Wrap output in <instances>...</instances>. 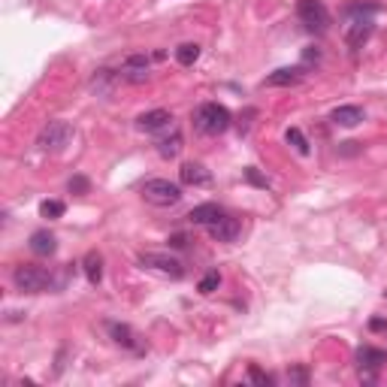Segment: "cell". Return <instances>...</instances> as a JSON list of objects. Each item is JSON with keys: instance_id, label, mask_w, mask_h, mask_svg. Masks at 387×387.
Here are the masks:
<instances>
[{"instance_id": "1", "label": "cell", "mask_w": 387, "mask_h": 387, "mask_svg": "<svg viewBox=\"0 0 387 387\" xmlns=\"http://www.w3.org/2000/svg\"><path fill=\"white\" fill-rule=\"evenodd\" d=\"M230 124H233L230 109L221 106V103H203L194 112V128L200 130L203 137H218V133H224Z\"/></svg>"}, {"instance_id": "2", "label": "cell", "mask_w": 387, "mask_h": 387, "mask_svg": "<svg viewBox=\"0 0 387 387\" xmlns=\"http://www.w3.org/2000/svg\"><path fill=\"white\" fill-rule=\"evenodd\" d=\"M142 197H146V203H152V206L167 209V206H176L181 200V188L170 179H148L146 185H142Z\"/></svg>"}, {"instance_id": "3", "label": "cell", "mask_w": 387, "mask_h": 387, "mask_svg": "<svg viewBox=\"0 0 387 387\" xmlns=\"http://www.w3.org/2000/svg\"><path fill=\"white\" fill-rule=\"evenodd\" d=\"M297 19L306 25L312 34H324L330 28V12L321 0H297Z\"/></svg>"}, {"instance_id": "4", "label": "cell", "mask_w": 387, "mask_h": 387, "mask_svg": "<svg viewBox=\"0 0 387 387\" xmlns=\"http://www.w3.org/2000/svg\"><path fill=\"white\" fill-rule=\"evenodd\" d=\"M12 281L21 294H39V290L52 288V275L46 270H39V266H19L12 272Z\"/></svg>"}, {"instance_id": "5", "label": "cell", "mask_w": 387, "mask_h": 387, "mask_svg": "<svg viewBox=\"0 0 387 387\" xmlns=\"http://www.w3.org/2000/svg\"><path fill=\"white\" fill-rule=\"evenodd\" d=\"M139 264L146 266V270H155L161 275H170V279H181L185 275V266H181L179 257L172 255H163V251H146V255H139Z\"/></svg>"}, {"instance_id": "6", "label": "cell", "mask_w": 387, "mask_h": 387, "mask_svg": "<svg viewBox=\"0 0 387 387\" xmlns=\"http://www.w3.org/2000/svg\"><path fill=\"white\" fill-rule=\"evenodd\" d=\"M70 139H73V128H70L67 121H49L43 128V133H39L37 146L43 148V152H61Z\"/></svg>"}, {"instance_id": "7", "label": "cell", "mask_w": 387, "mask_h": 387, "mask_svg": "<svg viewBox=\"0 0 387 387\" xmlns=\"http://www.w3.org/2000/svg\"><path fill=\"white\" fill-rule=\"evenodd\" d=\"M124 79L128 85H146L148 82V58L146 54H130V58H124L121 64V73H118Z\"/></svg>"}, {"instance_id": "8", "label": "cell", "mask_w": 387, "mask_h": 387, "mask_svg": "<svg viewBox=\"0 0 387 387\" xmlns=\"http://www.w3.org/2000/svg\"><path fill=\"white\" fill-rule=\"evenodd\" d=\"M357 363L363 369V378H366V381H375V373L387 363V351L373 348V345H363V348L357 351Z\"/></svg>"}, {"instance_id": "9", "label": "cell", "mask_w": 387, "mask_h": 387, "mask_svg": "<svg viewBox=\"0 0 387 387\" xmlns=\"http://www.w3.org/2000/svg\"><path fill=\"white\" fill-rule=\"evenodd\" d=\"M239 230H242L239 218H230V215H221L218 221L209 224V236L215 242H233L236 236H239Z\"/></svg>"}, {"instance_id": "10", "label": "cell", "mask_w": 387, "mask_h": 387, "mask_svg": "<svg viewBox=\"0 0 387 387\" xmlns=\"http://www.w3.org/2000/svg\"><path fill=\"white\" fill-rule=\"evenodd\" d=\"M109 336L115 339V345H121L128 351H137V354L146 351V345L139 342V336L133 333V327H128V324H109Z\"/></svg>"}, {"instance_id": "11", "label": "cell", "mask_w": 387, "mask_h": 387, "mask_svg": "<svg viewBox=\"0 0 387 387\" xmlns=\"http://www.w3.org/2000/svg\"><path fill=\"white\" fill-rule=\"evenodd\" d=\"M299 82H303V67H281L264 79V85H270V88H290Z\"/></svg>"}, {"instance_id": "12", "label": "cell", "mask_w": 387, "mask_h": 387, "mask_svg": "<svg viewBox=\"0 0 387 387\" xmlns=\"http://www.w3.org/2000/svg\"><path fill=\"white\" fill-rule=\"evenodd\" d=\"M170 121H172L170 109H152V112H142V115L137 118V128L146 130V133H155V130L170 128Z\"/></svg>"}, {"instance_id": "13", "label": "cell", "mask_w": 387, "mask_h": 387, "mask_svg": "<svg viewBox=\"0 0 387 387\" xmlns=\"http://www.w3.org/2000/svg\"><path fill=\"white\" fill-rule=\"evenodd\" d=\"M179 176H181V181H185V185H194V188H203V185H209L212 181V172L203 167V163H185V167L179 170Z\"/></svg>"}, {"instance_id": "14", "label": "cell", "mask_w": 387, "mask_h": 387, "mask_svg": "<svg viewBox=\"0 0 387 387\" xmlns=\"http://www.w3.org/2000/svg\"><path fill=\"white\" fill-rule=\"evenodd\" d=\"M369 34H373V19H354L351 25H348V34H345V39H348L351 49H360V46L369 39Z\"/></svg>"}, {"instance_id": "15", "label": "cell", "mask_w": 387, "mask_h": 387, "mask_svg": "<svg viewBox=\"0 0 387 387\" xmlns=\"http://www.w3.org/2000/svg\"><path fill=\"white\" fill-rule=\"evenodd\" d=\"M30 251L39 257H52L54 251H58V239H54V233L49 230H37L34 236H30Z\"/></svg>"}, {"instance_id": "16", "label": "cell", "mask_w": 387, "mask_h": 387, "mask_svg": "<svg viewBox=\"0 0 387 387\" xmlns=\"http://www.w3.org/2000/svg\"><path fill=\"white\" fill-rule=\"evenodd\" d=\"M224 212H221V206H215V203H200V206H194L191 212H188V221L191 224H203V227H209L212 221H218Z\"/></svg>"}, {"instance_id": "17", "label": "cell", "mask_w": 387, "mask_h": 387, "mask_svg": "<svg viewBox=\"0 0 387 387\" xmlns=\"http://www.w3.org/2000/svg\"><path fill=\"white\" fill-rule=\"evenodd\" d=\"M330 121H333L336 128H357L363 121V109L360 106H339V109H333Z\"/></svg>"}, {"instance_id": "18", "label": "cell", "mask_w": 387, "mask_h": 387, "mask_svg": "<svg viewBox=\"0 0 387 387\" xmlns=\"http://www.w3.org/2000/svg\"><path fill=\"white\" fill-rule=\"evenodd\" d=\"M82 270H85V279H88L91 284L103 281V257H100V251H88V255H85Z\"/></svg>"}, {"instance_id": "19", "label": "cell", "mask_w": 387, "mask_h": 387, "mask_svg": "<svg viewBox=\"0 0 387 387\" xmlns=\"http://www.w3.org/2000/svg\"><path fill=\"white\" fill-rule=\"evenodd\" d=\"M179 152H181V133L179 130H172L167 139L157 142V155L161 157H176Z\"/></svg>"}, {"instance_id": "20", "label": "cell", "mask_w": 387, "mask_h": 387, "mask_svg": "<svg viewBox=\"0 0 387 387\" xmlns=\"http://www.w3.org/2000/svg\"><path fill=\"white\" fill-rule=\"evenodd\" d=\"M197 58H200V46H197V43H181L176 49V61L181 67H194Z\"/></svg>"}, {"instance_id": "21", "label": "cell", "mask_w": 387, "mask_h": 387, "mask_svg": "<svg viewBox=\"0 0 387 387\" xmlns=\"http://www.w3.org/2000/svg\"><path fill=\"white\" fill-rule=\"evenodd\" d=\"M284 139H288V146H294L299 155H309V139L303 137V130H299V128H288Z\"/></svg>"}, {"instance_id": "22", "label": "cell", "mask_w": 387, "mask_h": 387, "mask_svg": "<svg viewBox=\"0 0 387 387\" xmlns=\"http://www.w3.org/2000/svg\"><path fill=\"white\" fill-rule=\"evenodd\" d=\"M64 212H67V206H64V203H61V200H43V203H39V215H43V218H61V215H64Z\"/></svg>"}, {"instance_id": "23", "label": "cell", "mask_w": 387, "mask_h": 387, "mask_svg": "<svg viewBox=\"0 0 387 387\" xmlns=\"http://www.w3.org/2000/svg\"><path fill=\"white\" fill-rule=\"evenodd\" d=\"M218 284H221V275L218 272H206L200 279V284H197V290H200V294H212V290H218Z\"/></svg>"}, {"instance_id": "24", "label": "cell", "mask_w": 387, "mask_h": 387, "mask_svg": "<svg viewBox=\"0 0 387 387\" xmlns=\"http://www.w3.org/2000/svg\"><path fill=\"white\" fill-rule=\"evenodd\" d=\"M67 188H70V194H88L91 191V181L85 179V176H73Z\"/></svg>"}, {"instance_id": "25", "label": "cell", "mask_w": 387, "mask_h": 387, "mask_svg": "<svg viewBox=\"0 0 387 387\" xmlns=\"http://www.w3.org/2000/svg\"><path fill=\"white\" fill-rule=\"evenodd\" d=\"M288 381H294V384H309V373H306L303 366H294V369H288Z\"/></svg>"}, {"instance_id": "26", "label": "cell", "mask_w": 387, "mask_h": 387, "mask_svg": "<svg viewBox=\"0 0 387 387\" xmlns=\"http://www.w3.org/2000/svg\"><path fill=\"white\" fill-rule=\"evenodd\" d=\"M248 378H251V381H255V384H272V378L270 375H266V373H260V369L257 366H248Z\"/></svg>"}, {"instance_id": "27", "label": "cell", "mask_w": 387, "mask_h": 387, "mask_svg": "<svg viewBox=\"0 0 387 387\" xmlns=\"http://www.w3.org/2000/svg\"><path fill=\"white\" fill-rule=\"evenodd\" d=\"M246 179L251 181V185H257V188H266V179H264V176H257V170H255V167H248V170H246Z\"/></svg>"}, {"instance_id": "28", "label": "cell", "mask_w": 387, "mask_h": 387, "mask_svg": "<svg viewBox=\"0 0 387 387\" xmlns=\"http://www.w3.org/2000/svg\"><path fill=\"white\" fill-rule=\"evenodd\" d=\"M369 330L381 333V330H387V321H384V318H373V321H369Z\"/></svg>"}, {"instance_id": "29", "label": "cell", "mask_w": 387, "mask_h": 387, "mask_svg": "<svg viewBox=\"0 0 387 387\" xmlns=\"http://www.w3.org/2000/svg\"><path fill=\"white\" fill-rule=\"evenodd\" d=\"M170 242H172V246H176V248H181V246H185V236H172Z\"/></svg>"}]
</instances>
